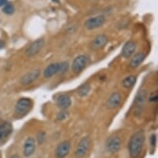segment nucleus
<instances>
[{
    "instance_id": "1",
    "label": "nucleus",
    "mask_w": 158,
    "mask_h": 158,
    "mask_svg": "<svg viewBox=\"0 0 158 158\" xmlns=\"http://www.w3.org/2000/svg\"><path fill=\"white\" fill-rule=\"evenodd\" d=\"M145 143V134L143 131H137L132 135L128 143L130 157L137 158L143 152Z\"/></svg>"
},
{
    "instance_id": "8",
    "label": "nucleus",
    "mask_w": 158,
    "mask_h": 158,
    "mask_svg": "<svg viewBox=\"0 0 158 158\" xmlns=\"http://www.w3.org/2000/svg\"><path fill=\"white\" fill-rule=\"evenodd\" d=\"M71 149V143L70 140H64L57 145L55 150V156L56 158H65Z\"/></svg>"
},
{
    "instance_id": "20",
    "label": "nucleus",
    "mask_w": 158,
    "mask_h": 158,
    "mask_svg": "<svg viewBox=\"0 0 158 158\" xmlns=\"http://www.w3.org/2000/svg\"><path fill=\"white\" fill-rule=\"evenodd\" d=\"M90 85L89 84H84L78 88L77 93L81 97H85L90 92Z\"/></svg>"
},
{
    "instance_id": "13",
    "label": "nucleus",
    "mask_w": 158,
    "mask_h": 158,
    "mask_svg": "<svg viewBox=\"0 0 158 158\" xmlns=\"http://www.w3.org/2000/svg\"><path fill=\"white\" fill-rule=\"evenodd\" d=\"M122 102V96L118 92H114L107 100L106 105L109 109H115L120 106Z\"/></svg>"
},
{
    "instance_id": "10",
    "label": "nucleus",
    "mask_w": 158,
    "mask_h": 158,
    "mask_svg": "<svg viewBox=\"0 0 158 158\" xmlns=\"http://www.w3.org/2000/svg\"><path fill=\"white\" fill-rule=\"evenodd\" d=\"M36 141L32 137H29L27 138L23 144V153L25 157H30L33 155L35 151H36Z\"/></svg>"
},
{
    "instance_id": "9",
    "label": "nucleus",
    "mask_w": 158,
    "mask_h": 158,
    "mask_svg": "<svg viewBox=\"0 0 158 158\" xmlns=\"http://www.w3.org/2000/svg\"><path fill=\"white\" fill-rule=\"evenodd\" d=\"M44 39H37V40L34 41L33 42H31V44L29 45V47L26 50V55L29 57L36 56V55L38 54L39 52L42 51L43 47H44Z\"/></svg>"
},
{
    "instance_id": "4",
    "label": "nucleus",
    "mask_w": 158,
    "mask_h": 158,
    "mask_svg": "<svg viewBox=\"0 0 158 158\" xmlns=\"http://www.w3.org/2000/svg\"><path fill=\"white\" fill-rule=\"evenodd\" d=\"M105 17L102 14L91 17L85 22V27L87 30H95L101 27L105 23Z\"/></svg>"
},
{
    "instance_id": "25",
    "label": "nucleus",
    "mask_w": 158,
    "mask_h": 158,
    "mask_svg": "<svg viewBox=\"0 0 158 158\" xmlns=\"http://www.w3.org/2000/svg\"><path fill=\"white\" fill-rule=\"evenodd\" d=\"M65 118H66V113L65 111H60L57 115V118L59 120L65 119Z\"/></svg>"
},
{
    "instance_id": "22",
    "label": "nucleus",
    "mask_w": 158,
    "mask_h": 158,
    "mask_svg": "<svg viewBox=\"0 0 158 158\" xmlns=\"http://www.w3.org/2000/svg\"><path fill=\"white\" fill-rule=\"evenodd\" d=\"M69 63L67 61H62L60 62V70H59V74H65L67 72L68 69H69Z\"/></svg>"
},
{
    "instance_id": "17",
    "label": "nucleus",
    "mask_w": 158,
    "mask_h": 158,
    "mask_svg": "<svg viewBox=\"0 0 158 158\" xmlns=\"http://www.w3.org/2000/svg\"><path fill=\"white\" fill-rule=\"evenodd\" d=\"M146 55L145 53L143 52H138V53H136V54L132 56V58L131 59L129 62V66L130 68L132 69H136L139 65L143 62V60H145Z\"/></svg>"
},
{
    "instance_id": "19",
    "label": "nucleus",
    "mask_w": 158,
    "mask_h": 158,
    "mask_svg": "<svg viewBox=\"0 0 158 158\" xmlns=\"http://www.w3.org/2000/svg\"><path fill=\"white\" fill-rule=\"evenodd\" d=\"M137 82V77L133 75H128L125 77L122 81L123 86L126 89H131L134 86V85Z\"/></svg>"
},
{
    "instance_id": "3",
    "label": "nucleus",
    "mask_w": 158,
    "mask_h": 158,
    "mask_svg": "<svg viewBox=\"0 0 158 158\" xmlns=\"http://www.w3.org/2000/svg\"><path fill=\"white\" fill-rule=\"evenodd\" d=\"M90 138L88 136L82 137L78 143L75 152V158H85L90 148Z\"/></svg>"
},
{
    "instance_id": "26",
    "label": "nucleus",
    "mask_w": 158,
    "mask_h": 158,
    "mask_svg": "<svg viewBox=\"0 0 158 158\" xmlns=\"http://www.w3.org/2000/svg\"><path fill=\"white\" fill-rule=\"evenodd\" d=\"M157 98H158L157 93L156 92V93L152 94L149 97V100H150L151 102H156L157 101Z\"/></svg>"
},
{
    "instance_id": "7",
    "label": "nucleus",
    "mask_w": 158,
    "mask_h": 158,
    "mask_svg": "<svg viewBox=\"0 0 158 158\" xmlns=\"http://www.w3.org/2000/svg\"><path fill=\"white\" fill-rule=\"evenodd\" d=\"M122 147V140L119 136L118 135H114L108 139L106 143V148L108 152L112 154L117 153L119 152Z\"/></svg>"
},
{
    "instance_id": "29",
    "label": "nucleus",
    "mask_w": 158,
    "mask_h": 158,
    "mask_svg": "<svg viewBox=\"0 0 158 158\" xmlns=\"http://www.w3.org/2000/svg\"><path fill=\"white\" fill-rule=\"evenodd\" d=\"M3 46H4V43L2 41H0V48H3Z\"/></svg>"
},
{
    "instance_id": "16",
    "label": "nucleus",
    "mask_w": 158,
    "mask_h": 158,
    "mask_svg": "<svg viewBox=\"0 0 158 158\" xmlns=\"http://www.w3.org/2000/svg\"><path fill=\"white\" fill-rule=\"evenodd\" d=\"M59 70H60V62L52 63L45 68V70H43V76L47 79L52 77L53 75L59 74Z\"/></svg>"
},
{
    "instance_id": "27",
    "label": "nucleus",
    "mask_w": 158,
    "mask_h": 158,
    "mask_svg": "<svg viewBox=\"0 0 158 158\" xmlns=\"http://www.w3.org/2000/svg\"><path fill=\"white\" fill-rule=\"evenodd\" d=\"M8 3V0H0V7H3Z\"/></svg>"
},
{
    "instance_id": "6",
    "label": "nucleus",
    "mask_w": 158,
    "mask_h": 158,
    "mask_svg": "<svg viewBox=\"0 0 158 158\" xmlns=\"http://www.w3.org/2000/svg\"><path fill=\"white\" fill-rule=\"evenodd\" d=\"M146 99H147V91L145 89H142L137 93L134 100V114L136 115L142 114Z\"/></svg>"
},
{
    "instance_id": "24",
    "label": "nucleus",
    "mask_w": 158,
    "mask_h": 158,
    "mask_svg": "<svg viewBox=\"0 0 158 158\" xmlns=\"http://www.w3.org/2000/svg\"><path fill=\"white\" fill-rule=\"evenodd\" d=\"M150 145L152 147V148H155L156 145V135L154 133L150 137Z\"/></svg>"
},
{
    "instance_id": "28",
    "label": "nucleus",
    "mask_w": 158,
    "mask_h": 158,
    "mask_svg": "<svg viewBox=\"0 0 158 158\" xmlns=\"http://www.w3.org/2000/svg\"><path fill=\"white\" fill-rule=\"evenodd\" d=\"M9 158H20V156L18 155V154H13V155H12Z\"/></svg>"
},
{
    "instance_id": "2",
    "label": "nucleus",
    "mask_w": 158,
    "mask_h": 158,
    "mask_svg": "<svg viewBox=\"0 0 158 158\" xmlns=\"http://www.w3.org/2000/svg\"><path fill=\"white\" fill-rule=\"evenodd\" d=\"M32 107V101L29 98H21L16 103L15 113L19 117L25 116Z\"/></svg>"
},
{
    "instance_id": "14",
    "label": "nucleus",
    "mask_w": 158,
    "mask_h": 158,
    "mask_svg": "<svg viewBox=\"0 0 158 158\" xmlns=\"http://www.w3.org/2000/svg\"><path fill=\"white\" fill-rule=\"evenodd\" d=\"M136 50H137V44H136V42H133V41H128L123 47L121 55H122V56L123 58L127 59V58L132 56L135 54Z\"/></svg>"
},
{
    "instance_id": "30",
    "label": "nucleus",
    "mask_w": 158,
    "mask_h": 158,
    "mask_svg": "<svg viewBox=\"0 0 158 158\" xmlns=\"http://www.w3.org/2000/svg\"><path fill=\"white\" fill-rule=\"evenodd\" d=\"M52 1H54V2H58L59 0H52Z\"/></svg>"
},
{
    "instance_id": "21",
    "label": "nucleus",
    "mask_w": 158,
    "mask_h": 158,
    "mask_svg": "<svg viewBox=\"0 0 158 158\" xmlns=\"http://www.w3.org/2000/svg\"><path fill=\"white\" fill-rule=\"evenodd\" d=\"M3 12L7 15H12L15 12V8L11 3H7L3 7Z\"/></svg>"
},
{
    "instance_id": "11",
    "label": "nucleus",
    "mask_w": 158,
    "mask_h": 158,
    "mask_svg": "<svg viewBox=\"0 0 158 158\" xmlns=\"http://www.w3.org/2000/svg\"><path fill=\"white\" fill-rule=\"evenodd\" d=\"M107 43H108V36L104 34H100L92 40L89 47L94 51H98V50L103 49L106 46Z\"/></svg>"
},
{
    "instance_id": "5",
    "label": "nucleus",
    "mask_w": 158,
    "mask_h": 158,
    "mask_svg": "<svg viewBox=\"0 0 158 158\" xmlns=\"http://www.w3.org/2000/svg\"><path fill=\"white\" fill-rule=\"evenodd\" d=\"M88 64V56L85 55H80L74 59L71 65V70L75 74H80L84 70Z\"/></svg>"
},
{
    "instance_id": "18",
    "label": "nucleus",
    "mask_w": 158,
    "mask_h": 158,
    "mask_svg": "<svg viewBox=\"0 0 158 158\" xmlns=\"http://www.w3.org/2000/svg\"><path fill=\"white\" fill-rule=\"evenodd\" d=\"M13 127L10 123L3 122L0 123V140L8 137L12 133Z\"/></svg>"
},
{
    "instance_id": "15",
    "label": "nucleus",
    "mask_w": 158,
    "mask_h": 158,
    "mask_svg": "<svg viewBox=\"0 0 158 158\" xmlns=\"http://www.w3.org/2000/svg\"><path fill=\"white\" fill-rule=\"evenodd\" d=\"M56 103L57 107H59L60 109L65 110V109L70 108V105H71V98L67 94H60L57 97Z\"/></svg>"
},
{
    "instance_id": "23",
    "label": "nucleus",
    "mask_w": 158,
    "mask_h": 158,
    "mask_svg": "<svg viewBox=\"0 0 158 158\" xmlns=\"http://www.w3.org/2000/svg\"><path fill=\"white\" fill-rule=\"evenodd\" d=\"M36 141L39 144H42L46 141V133L44 132H39L36 135Z\"/></svg>"
},
{
    "instance_id": "12",
    "label": "nucleus",
    "mask_w": 158,
    "mask_h": 158,
    "mask_svg": "<svg viewBox=\"0 0 158 158\" xmlns=\"http://www.w3.org/2000/svg\"><path fill=\"white\" fill-rule=\"evenodd\" d=\"M41 75V70L39 69H35L31 71H29L21 78V84L23 85H28L30 84L33 83L34 81H36Z\"/></svg>"
}]
</instances>
